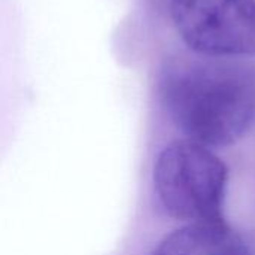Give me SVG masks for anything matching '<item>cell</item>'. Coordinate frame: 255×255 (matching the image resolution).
Returning a JSON list of instances; mask_svg holds the SVG:
<instances>
[{"label": "cell", "mask_w": 255, "mask_h": 255, "mask_svg": "<svg viewBox=\"0 0 255 255\" xmlns=\"http://www.w3.org/2000/svg\"><path fill=\"white\" fill-rule=\"evenodd\" d=\"M161 103L187 139L209 148L236 143L255 120V70L241 58L199 55L166 67Z\"/></svg>", "instance_id": "1"}, {"label": "cell", "mask_w": 255, "mask_h": 255, "mask_svg": "<svg viewBox=\"0 0 255 255\" xmlns=\"http://www.w3.org/2000/svg\"><path fill=\"white\" fill-rule=\"evenodd\" d=\"M182 42L197 55H255V0H169Z\"/></svg>", "instance_id": "3"}, {"label": "cell", "mask_w": 255, "mask_h": 255, "mask_svg": "<svg viewBox=\"0 0 255 255\" xmlns=\"http://www.w3.org/2000/svg\"><path fill=\"white\" fill-rule=\"evenodd\" d=\"M152 255H251V251L224 221L187 224L167 235Z\"/></svg>", "instance_id": "4"}, {"label": "cell", "mask_w": 255, "mask_h": 255, "mask_svg": "<svg viewBox=\"0 0 255 255\" xmlns=\"http://www.w3.org/2000/svg\"><path fill=\"white\" fill-rule=\"evenodd\" d=\"M229 172L209 146L194 140L167 145L154 166V188L164 211L187 224L224 223Z\"/></svg>", "instance_id": "2"}]
</instances>
